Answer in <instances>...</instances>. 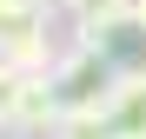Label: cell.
Wrapping results in <instances>:
<instances>
[{
	"label": "cell",
	"instance_id": "cell-1",
	"mask_svg": "<svg viewBox=\"0 0 146 139\" xmlns=\"http://www.w3.org/2000/svg\"><path fill=\"white\" fill-rule=\"evenodd\" d=\"M119 66L100 40H73L66 53H60V66H53V93H60V113H106V99H113V86H119Z\"/></svg>",
	"mask_w": 146,
	"mask_h": 139
},
{
	"label": "cell",
	"instance_id": "cell-2",
	"mask_svg": "<svg viewBox=\"0 0 146 139\" xmlns=\"http://www.w3.org/2000/svg\"><path fill=\"white\" fill-rule=\"evenodd\" d=\"M46 7L53 0H0V60H20L27 73H53L60 53L80 33H53V20H46Z\"/></svg>",
	"mask_w": 146,
	"mask_h": 139
},
{
	"label": "cell",
	"instance_id": "cell-3",
	"mask_svg": "<svg viewBox=\"0 0 146 139\" xmlns=\"http://www.w3.org/2000/svg\"><path fill=\"white\" fill-rule=\"evenodd\" d=\"M106 119H113V139H146V66H126L106 99Z\"/></svg>",
	"mask_w": 146,
	"mask_h": 139
},
{
	"label": "cell",
	"instance_id": "cell-4",
	"mask_svg": "<svg viewBox=\"0 0 146 139\" xmlns=\"http://www.w3.org/2000/svg\"><path fill=\"white\" fill-rule=\"evenodd\" d=\"M60 13H66L73 33H100L106 20H126L133 13V0H60Z\"/></svg>",
	"mask_w": 146,
	"mask_h": 139
},
{
	"label": "cell",
	"instance_id": "cell-5",
	"mask_svg": "<svg viewBox=\"0 0 146 139\" xmlns=\"http://www.w3.org/2000/svg\"><path fill=\"white\" fill-rule=\"evenodd\" d=\"M53 139H113V119L106 113H66L53 126Z\"/></svg>",
	"mask_w": 146,
	"mask_h": 139
},
{
	"label": "cell",
	"instance_id": "cell-6",
	"mask_svg": "<svg viewBox=\"0 0 146 139\" xmlns=\"http://www.w3.org/2000/svg\"><path fill=\"white\" fill-rule=\"evenodd\" d=\"M126 20H133V27L146 33V0H133V13H126Z\"/></svg>",
	"mask_w": 146,
	"mask_h": 139
}]
</instances>
